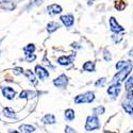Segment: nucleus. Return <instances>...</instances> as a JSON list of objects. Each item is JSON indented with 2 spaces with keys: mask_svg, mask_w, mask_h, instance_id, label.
I'll return each instance as SVG.
<instances>
[{
  "mask_svg": "<svg viewBox=\"0 0 133 133\" xmlns=\"http://www.w3.org/2000/svg\"><path fill=\"white\" fill-rule=\"evenodd\" d=\"M131 70H132V65L131 64H129V65H127L125 68H123V69H120L115 76H114V78H113V83L115 84V83H119L120 84V82H123L124 80H126V78H127V76L131 72Z\"/></svg>",
  "mask_w": 133,
  "mask_h": 133,
  "instance_id": "1",
  "label": "nucleus"
},
{
  "mask_svg": "<svg viewBox=\"0 0 133 133\" xmlns=\"http://www.w3.org/2000/svg\"><path fill=\"white\" fill-rule=\"evenodd\" d=\"M95 99V94L93 92H86L84 94L78 95L75 98V102L76 103H91L94 101Z\"/></svg>",
  "mask_w": 133,
  "mask_h": 133,
  "instance_id": "2",
  "label": "nucleus"
},
{
  "mask_svg": "<svg viewBox=\"0 0 133 133\" xmlns=\"http://www.w3.org/2000/svg\"><path fill=\"white\" fill-rule=\"evenodd\" d=\"M100 128V123H99V119L96 115H92L88 116L86 119V124H85V130L86 131H93L96 129Z\"/></svg>",
  "mask_w": 133,
  "mask_h": 133,
  "instance_id": "3",
  "label": "nucleus"
},
{
  "mask_svg": "<svg viewBox=\"0 0 133 133\" xmlns=\"http://www.w3.org/2000/svg\"><path fill=\"white\" fill-rule=\"evenodd\" d=\"M53 84L57 87L64 88V87L67 86V84H68V78L66 77V75H61V76L58 77L57 79L53 80Z\"/></svg>",
  "mask_w": 133,
  "mask_h": 133,
  "instance_id": "4",
  "label": "nucleus"
},
{
  "mask_svg": "<svg viewBox=\"0 0 133 133\" xmlns=\"http://www.w3.org/2000/svg\"><path fill=\"white\" fill-rule=\"evenodd\" d=\"M35 74L37 75V77L41 80H46L47 78H49V71L41 65L35 66Z\"/></svg>",
  "mask_w": 133,
  "mask_h": 133,
  "instance_id": "5",
  "label": "nucleus"
},
{
  "mask_svg": "<svg viewBox=\"0 0 133 133\" xmlns=\"http://www.w3.org/2000/svg\"><path fill=\"white\" fill-rule=\"evenodd\" d=\"M110 28L115 33H119V32H124L125 31V29L117 23V20L114 17H110Z\"/></svg>",
  "mask_w": 133,
  "mask_h": 133,
  "instance_id": "6",
  "label": "nucleus"
},
{
  "mask_svg": "<svg viewBox=\"0 0 133 133\" xmlns=\"http://www.w3.org/2000/svg\"><path fill=\"white\" fill-rule=\"evenodd\" d=\"M121 90V87H120V84L119 83H115L113 85H111L109 88H108V94L110 96H112V97H117L119 92Z\"/></svg>",
  "mask_w": 133,
  "mask_h": 133,
  "instance_id": "7",
  "label": "nucleus"
},
{
  "mask_svg": "<svg viewBox=\"0 0 133 133\" xmlns=\"http://www.w3.org/2000/svg\"><path fill=\"white\" fill-rule=\"evenodd\" d=\"M61 21L64 24V26H66L67 28H69V27H71V26L74 25L75 18H74V16H72L71 14L63 15V16H61Z\"/></svg>",
  "mask_w": 133,
  "mask_h": 133,
  "instance_id": "8",
  "label": "nucleus"
},
{
  "mask_svg": "<svg viewBox=\"0 0 133 133\" xmlns=\"http://www.w3.org/2000/svg\"><path fill=\"white\" fill-rule=\"evenodd\" d=\"M75 57H76L75 54L69 55V57H65V55H63V57H60L58 59V63L60 65H63V66H67V65L72 63V60L75 59Z\"/></svg>",
  "mask_w": 133,
  "mask_h": 133,
  "instance_id": "9",
  "label": "nucleus"
},
{
  "mask_svg": "<svg viewBox=\"0 0 133 133\" xmlns=\"http://www.w3.org/2000/svg\"><path fill=\"white\" fill-rule=\"evenodd\" d=\"M2 94H3V96L5 98L10 99V100H11V99H13L16 96V92L13 90L12 87H10V86H6V87L2 88Z\"/></svg>",
  "mask_w": 133,
  "mask_h": 133,
  "instance_id": "10",
  "label": "nucleus"
},
{
  "mask_svg": "<svg viewBox=\"0 0 133 133\" xmlns=\"http://www.w3.org/2000/svg\"><path fill=\"white\" fill-rule=\"evenodd\" d=\"M47 10H48V13L51 14V15H58V14H60V13L62 12L61 5L55 4V3L48 5V6H47Z\"/></svg>",
  "mask_w": 133,
  "mask_h": 133,
  "instance_id": "11",
  "label": "nucleus"
},
{
  "mask_svg": "<svg viewBox=\"0 0 133 133\" xmlns=\"http://www.w3.org/2000/svg\"><path fill=\"white\" fill-rule=\"evenodd\" d=\"M38 93L37 92H33V91H23L19 95V98L20 99H32L34 98L35 96H37Z\"/></svg>",
  "mask_w": 133,
  "mask_h": 133,
  "instance_id": "12",
  "label": "nucleus"
},
{
  "mask_svg": "<svg viewBox=\"0 0 133 133\" xmlns=\"http://www.w3.org/2000/svg\"><path fill=\"white\" fill-rule=\"evenodd\" d=\"M24 74H25V76L27 77V78L29 79V81H30L31 83H33V85H34V86H36V85H37V79L35 78V75L33 74L30 69H27Z\"/></svg>",
  "mask_w": 133,
  "mask_h": 133,
  "instance_id": "13",
  "label": "nucleus"
},
{
  "mask_svg": "<svg viewBox=\"0 0 133 133\" xmlns=\"http://www.w3.org/2000/svg\"><path fill=\"white\" fill-rule=\"evenodd\" d=\"M0 8L6 11H13L16 8V5L11 1H1L0 2Z\"/></svg>",
  "mask_w": 133,
  "mask_h": 133,
  "instance_id": "14",
  "label": "nucleus"
},
{
  "mask_svg": "<svg viewBox=\"0 0 133 133\" xmlns=\"http://www.w3.org/2000/svg\"><path fill=\"white\" fill-rule=\"evenodd\" d=\"M42 121L46 125H52V124L55 123V117L52 114H47L42 118Z\"/></svg>",
  "mask_w": 133,
  "mask_h": 133,
  "instance_id": "15",
  "label": "nucleus"
},
{
  "mask_svg": "<svg viewBox=\"0 0 133 133\" xmlns=\"http://www.w3.org/2000/svg\"><path fill=\"white\" fill-rule=\"evenodd\" d=\"M60 27H61L60 24L55 23V21H50V23L47 25V31H48L49 33H53L54 31H57Z\"/></svg>",
  "mask_w": 133,
  "mask_h": 133,
  "instance_id": "16",
  "label": "nucleus"
},
{
  "mask_svg": "<svg viewBox=\"0 0 133 133\" xmlns=\"http://www.w3.org/2000/svg\"><path fill=\"white\" fill-rule=\"evenodd\" d=\"M2 113L8 118H16V113L14 112L12 109H10V108H4L3 111H2Z\"/></svg>",
  "mask_w": 133,
  "mask_h": 133,
  "instance_id": "17",
  "label": "nucleus"
},
{
  "mask_svg": "<svg viewBox=\"0 0 133 133\" xmlns=\"http://www.w3.org/2000/svg\"><path fill=\"white\" fill-rule=\"evenodd\" d=\"M19 130L23 133H32L35 131V128L31 125H21L19 127Z\"/></svg>",
  "mask_w": 133,
  "mask_h": 133,
  "instance_id": "18",
  "label": "nucleus"
},
{
  "mask_svg": "<svg viewBox=\"0 0 133 133\" xmlns=\"http://www.w3.org/2000/svg\"><path fill=\"white\" fill-rule=\"evenodd\" d=\"M83 69L86 71H94L95 70V62L87 61L83 64Z\"/></svg>",
  "mask_w": 133,
  "mask_h": 133,
  "instance_id": "19",
  "label": "nucleus"
},
{
  "mask_svg": "<svg viewBox=\"0 0 133 133\" xmlns=\"http://www.w3.org/2000/svg\"><path fill=\"white\" fill-rule=\"evenodd\" d=\"M114 6H115V9L117 11H124L125 8L127 6V3L124 1V0H116Z\"/></svg>",
  "mask_w": 133,
  "mask_h": 133,
  "instance_id": "20",
  "label": "nucleus"
},
{
  "mask_svg": "<svg viewBox=\"0 0 133 133\" xmlns=\"http://www.w3.org/2000/svg\"><path fill=\"white\" fill-rule=\"evenodd\" d=\"M75 117H76V115H75V111L74 110L68 109V110L65 111V118L67 119V120H69V121L70 120H74Z\"/></svg>",
  "mask_w": 133,
  "mask_h": 133,
  "instance_id": "21",
  "label": "nucleus"
},
{
  "mask_svg": "<svg viewBox=\"0 0 133 133\" xmlns=\"http://www.w3.org/2000/svg\"><path fill=\"white\" fill-rule=\"evenodd\" d=\"M34 50H35V46H34V44H29V45H27V46L24 48V51H25L26 55L33 53V52H34Z\"/></svg>",
  "mask_w": 133,
  "mask_h": 133,
  "instance_id": "22",
  "label": "nucleus"
},
{
  "mask_svg": "<svg viewBox=\"0 0 133 133\" xmlns=\"http://www.w3.org/2000/svg\"><path fill=\"white\" fill-rule=\"evenodd\" d=\"M129 64H130V61H119V62H117V64L115 65V67H116L117 70H120V69L125 68L126 66L129 65Z\"/></svg>",
  "mask_w": 133,
  "mask_h": 133,
  "instance_id": "23",
  "label": "nucleus"
},
{
  "mask_svg": "<svg viewBox=\"0 0 133 133\" xmlns=\"http://www.w3.org/2000/svg\"><path fill=\"white\" fill-rule=\"evenodd\" d=\"M123 108H124V110L126 111L127 113H129V114H131V115H133V104L132 103H123Z\"/></svg>",
  "mask_w": 133,
  "mask_h": 133,
  "instance_id": "24",
  "label": "nucleus"
},
{
  "mask_svg": "<svg viewBox=\"0 0 133 133\" xmlns=\"http://www.w3.org/2000/svg\"><path fill=\"white\" fill-rule=\"evenodd\" d=\"M104 111H105V109L103 108V107H97V108H95L94 110H93V112H94V114L95 115H101V114H103L104 113Z\"/></svg>",
  "mask_w": 133,
  "mask_h": 133,
  "instance_id": "25",
  "label": "nucleus"
},
{
  "mask_svg": "<svg viewBox=\"0 0 133 133\" xmlns=\"http://www.w3.org/2000/svg\"><path fill=\"white\" fill-rule=\"evenodd\" d=\"M103 58L107 62H110L111 60H112V55H111V53L108 49H104V51H103Z\"/></svg>",
  "mask_w": 133,
  "mask_h": 133,
  "instance_id": "26",
  "label": "nucleus"
},
{
  "mask_svg": "<svg viewBox=\"0 0 133 133\" xmlns=\"http://www.w3.org/2000/svg\"><path fill=\"white\" fill-rule=\"evenodd\" d=\"M131 87H133V75L130 77V78L127 80V82H126V88H127V90H130Z\"/></svg>",
  "mask_w": 133,
  "mask_h": 133,
  "instance_id": "27",
  "label": "nucleus"
},
{
  "mask_svg": "<svg viewBox=\"0 0 133 133\" xmlns=\"http://www.w3.org/2000/svg\"><path fill=\"white\" fill-rule=\"evenodd\" d=\"M104 83H105V78H101V79H99V80H97L96 81V83H95V86L96 87H99V86H103L104 85Z\"/></svg>",
  "mask_w": 133,
  "mask_h": 133,
  "instance_id": "28",
  "label": "nucleus"
},
{
  "mask_svg": "<svg viewBox=\"0 0 133 133\" xmlns=\"http://www.w3.org/2000/svg\"><path fill=\"white\" fill-rule=\"evenodd\" d=\"M36 59V55L35 54H28V55H26V61L27 62H32V61H34Z\"/></svg>",
  "mask_w": 133,
  "mask_h": 133,
  "instance_id": "29",
  "label": "nucleus"
},
{
  "mask_svg": "<svg viewBox=\"0 0 133 133\" xmlns=\"http://www.w3.org/2000/svg\"><path fill=\"white\" fill-rule=\"evenodd\" d=\"M65 133H77V132H76V130L72 129L71 127L66 126V127H65Z\"/></svg>",
  "mask_w": 133,
  "mask_h": 133,
  "instance_id": "30",
  "label": "nucleus"
},
{
  "mask_svg": "<svg viewBox=\"0 0 133 133\" xmlns=\"http://www.w3.org/2000/svg\"><path fill=\"white\" fill-rule=\"evenodd\" d=\"M129 100H133V87H131L129 92H128V97H127Z\"/></svg>",
  "mask_w": 133,
  "mask_h": 133,
  "instance_id": "31",
  "label": "nucleus"
},
{
  "mask_svg": "<svg viewBox=\"0 0 133 133\" xmlns=\"http://www.w3.org/2000/svg\"><path fill=\"white\" fill-rule=\"evenodd\" d=\"M24 72V69L21 68V67H16L15 69H14V74L15 75H21Z\"/></svg>",
  "mask_w": 133,
  "mask_h": 133,
  "instance_id": "32",
  "label": "nucleus"
},
{
  "mask_svg": "<svg viewBox=\"0 0 133 133\" xmlns=\"http://www.w3.org/2000/svg\"><path fill=\"white\" fill-rule=\"evenodd\" d=\"M129 55H130V57H133V48L129 51Z\"/></svg>",
  "mask_w": 133,
  "mask_h": 133,
  "instance_id": "33",
  "label": "nucleus"
},
{
  "mask_svg": "<svg viewBox=\"0 0 133 133\" xmlns=\"http://www.w3.org/2000/svg\"><path fill=\"white\" fill-rule=\"evenodd\" d=\"M10 133H19L17 131H13V130H10Z\"/></svg>",
  "mask_w": 133,
  "mask_h": 133,
  "instance_id": "34",
  "label": "nucleus"
},
{
  "mask_svg": "<svg viewBox=\"0 0 133 133\" xmlns=\"http://www.w3.org/2000/svg\"><path fill=\"white\" fill-rule=\"evenodd\" d=\"M104 133H115V132H110V131H105Z\"/></svg>",
  "mask_w": 133,
  "mask_h": 133,
  "instance_id": "35",
  "label": "nucleus"
},
{
  "mask_svg": "<svg viewBox=\"0 0 133 133\" xmlns=\"http://www.w3.org/2000/svg\"><path fill=\"white\" fill-rule=\"evenodd\" d=\"M128 133H133V130H132V131H130V132H128Z\"/></svg>",
  "mask_w": 133,
  "mask_h": 133,
  "instance_id": "36",
  "label": "nucleus"
}]
</instances>
